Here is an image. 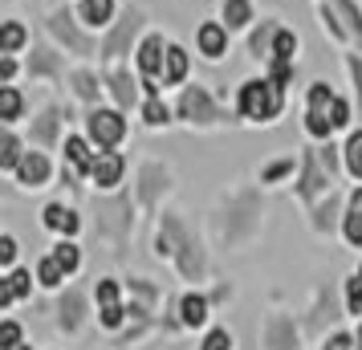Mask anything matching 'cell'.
Returning <instances> with one entry per match:
<instances>
[{"mask_svg": "<svg viewBox=\"0 0 362 350\" xmlns=\"http://www.w3.org/2000/svg\"><path fill=\"white\" fill-rule=\"evenodd\" d=\"M110 82H115V98H118V106H131V102H134V86L127 82L122 74H115Z\"/></svg>", "mask_w": 362, "mask_h": 350, "instance_id": "cell-39", "label": "cell"}, {"mask_svg": "<svg viewBox=\"0 0 362 350\" xmlns=\"http://www.w3.org/2000/svg\"><path fill=\"white\" fill-rule=\"evenodd\" d=\"M163 233L171 236V257H175V265L187 281H199L204 273H208V261H204V252H199L196 236L187 233V224L175 216H163Z\"/></svg>", "mask_w": 362, "mask_h": 350, "instance_id": "cell-2", "label": "cell"}, {"mask_svg": "<svg viewBox=\"0 0 362 350\" xmlns=\"http://www.w3.org/2000/svg\"><path fill=\"white\" fill-rule=\"evenodd\" d=\"M329 122H334V131L350 127V102L346 98H334V106H329Z\"/></svg>", "mask_w": 362, "mask_h": 350, "instance_id": "cell-38", "label": "cell"}, {"mask_svg": "<svg viewBox=\"0 0 362 350\" xmlns=\"http://www.w3.org/2000/svg\"><path fill=\"white\" fill-rule=\"evenodd\" d=\"M224 21H228V29H245L252 21V4L248 0H224Z\"/></svg>", "mask_w": 362, "mask_h": 350, "instance_id": "cell-27", "label": "cell"}, {"mask_svg": "<svg viewBox=\"0 0 362 350\" xmlns=\"http://www.w3.org/2000/svg\"><path fill=\"white\" fill-rule=\"evenodd\" d=\"M49 155L45 151H25V159H21V167L13 171L17 175V184L21 187H45L49 184Z\"/></svg>", "mask_w": 362, "mask_h": 350, "instance_id": "cell-7", "label": "cell"}, {"mask_svg": "<svg viewBox=\"0 0 362 350\" xmlns=\"http://www.w3.org/2000/svg\"><path fill=\"white\" fill-rule=\"evenodd\" d=\"M62 281H69L66 269L53 261V252H45V257L37 261V285H41V289H62Z\"/></svg>", "mask_w": 362, "mask_h": 350, "instance_id": "cell-17", "label": "cell"}, {"mask_svg": "<svg viewBox=\"0 0 362 350\" xmlns=\"http://www.w3.org/2000/svg\"><path fill=\"white\" fill-rule=\"evenodd\" d=\"M127 317H131V305H122V301L118 305H98V326L106 334H118L127 326Z\"/></svg>", "mask_w": 362, "mask_h": 350, "instance_id": "cell-21", "label": "cell"}, {"mask_svg": "<svg viewBox=\"0 0 362 350\" xmlns=\"http://www.w3.org/2000/svg\"><path fill=\"white\" fill-rule=\"evenodd\" d=\"M21 159H25V151H21V139H17L13 131H4V139H0V167L13 175V171L21 167Z\"/></svg>", "mask_w": 362, "mask_h": 350, "instance_id": "cell-22", "label": "cell"}, {"mask_svg": "<svg viewBox=\"0 0 362 350\" xmlns=\"http://www.w3.org/2000/svg\"><path fill=\"white\" fill-rule=\"evenodd\" d=\"M269 53H273L277 62H293V53H297V37L289 33V29H273V45H269Z\"/></svg>", "mask_w": 362, "mask_h": 350, "instance_id": "cell-24", "label": "cell"}, {"mask_svg": "<svg viewBox=\"0 0 362 350\" xmlns=\"http://www.w3.org/2000/svg\"><path fill=\"white\" fill-rule=\"evenodd\" d=\"M94 301H98V305H118V301H122V285H118L115 277H98V281H94Z\"/></svg>", "mask_w": 362, "mask_h": 350, "instance_id": "cell-29", "label": "cell"}, {"mask_svg": "<svg viewBox=\"0 0 362 350\" xmlns=\"http://www.w3.org/2000/svg\"><path fill=\"white\" fill-rule=\"evenodd\" d=\"M17 118H21V94H17V86H4L0 90V122L13 127Z\"/></svg>", "mask_w": 362, "mask_h": 350, "instance_id": "cell-23", "label": "cell"}, {"mask_svg": "<svg viewBox=\"0 0 362 350\" xmlns=\"http://www.w3.org/2000/svg\"><path fill=\"white\" fill-rule=\"evenodd\" d=\"M49 252H53V261L66 269V277H74V273L82 269V249L74 245V236H62V240H57V245H53Z\"/></svg>", "mask_w": 362, "mask_h": 350, "instance_id": "cell-16", "label": "cell"}, {"mask_svg": "<svg viewBox=\"0 0 362 350\" xmlns=\"http://www.w3.org/2000/svg\"><path fill=\"white\" fill-rule=\"evenodd\" d=\"M122 171H127V159H122L118 151H98V159L90 167V180H94V187L110 192V187L122 184Z\"/></svg>", "mask_w": 362, "mask_h": 350, "instance_id": "cell-6", "label": "cell"}, {"mask_svg": "<svg viewBox=\"0 0 362 350\" xmlns=\"http://www.w3.org/2000/svg\"><path fill=\"white\" fill-rule=\"evenodd\" d=\"M33 134H37V143H53V134H57V115H53V110H45Z\"/></svg>", "mask_w": 362, "mask_h": 350, "instance_id": "cell-36", "label": "cell"}, {"mask_svg": "<svg viewBox=\"0 0 362 350\" xmlns=\"http://www.w3.org/2000/svg\"><path fill=\"white\" fill-rule=\"evenodd\" d=\"M208 317H212V298H204V293H183L180 305H175V322H180L183 330H204L208 326Z\"/></svg>", "mask_w": 362, "mask_h": 350, "instance_id": "cell-5", "label": "cell"}, {"mask_svg": "<svg viewBox=\"0 0 362 350\" xmlns=\"http://www.w3.org/2000/svg\"><path fill=\"white\" fill-rule=\"evenodd\" d=\"M240 115L248 122H273L281 115V106H285V86H277L273 78H252V82L240 86Z\"/></svg>", "mask_w": 362, "mask_h": 350, "instance_id": "cell-1", "label": "cell"}, {"mask_svg": "<svg viewBox=\"0 0 362 350\" xmlns=\"http://www.w3.org/2000/svg\"><path fill=\"white\" fill-rule=\"evenodd\" d=\"M21 45H25V29H21L17 21H13V25H4V37H0V49H4V53H17Z\"/></svg>", "mask_w": 362, "mask_h": 350, "instance_id": "cell-35", "label": "cell"}, {"mask_svg": "<svg viewBox=\"0 0 362 350\" xmlns=\"http://www.w3.org/2000/svg\"><path fill=\"white\" fill-rule=\"evenodd\" d=\"M25 298H33V273L29 269H8V277L0 285V310H13Z\"/></svg>", "mask_w": 362, "mask_h": 350, "instance_id": "cell-10", "label": "cell"}, {"mask_svg": "<svg viewBox=\"0 0 362 350\" xmlns=\"http://www.w3.org/2000/svg\"><path fill=\"white\" fill-rule=\"evenodd\" d=\"M86 134L98 151H115L127 139V118H122V110H90L86 115Z\"/></svg>", "mask_w": 362, "mask_h": 350, "instance_id": "cell-3", "label": "cell"}, {"mask_svg": "<svg viewBox=\"0 0 362 350\" xmlns=\"http://www.w3.org/2000/svg\"><path fill=\"white\" fill-rule=\"evenodd\" d=\"M57 326L66 334H78L86 326V293L82 289H66V298L57 301Z\"/></svg>", "mask_w": 362, "mask_h": 350, "instance_id": "cell-9", "label": "cell"}, {"mask_svg": "<svg viewBox=\"0 0 362 350\" xmlns=\"http://www.w3.org/2000/svg\"><path fill=\"white\" fill-rule=\"evenodd\" d=\"M350 208H354V212H362V184L350 192Z\"/></svg>", "mask_w": 362, "mask_h": 350, "instance_id": "cell-43", "label": "cell"}, {"mask_svg": "<svg viewBox=\"0 0 362 350\" xmlns=\"http://www.w3.org/2000/svg\"><path fill=\"white\" fill-rule=\"evenodd\" d=\"M187 78V53L180 45H171L167 49V66H163V86H180Z\"/></svg>", "mask_w": 362, "mask_h": 350, "instance_id": "cell-20", "label": "cell"}, {"mask_svg": "<svg viewBox=\"0 0 362 350\" xmlns=\"http://www.w3.org/2000/svg\"><path fill=\"white\" fill-rule=\"evenodd\" d=\"M196 45H199V53H204L208 62H220V57L228 53V25H216V21L199 25Z\"/></svg>", "mask_w": 362, "mask_h": 350, "instance_id": "cell-13", "label": "cell"}, {"mask_svg": "<svg viewBox=\"0 0 362 350\" xmlns=\"http://www.w3.org/2000/svg\"><path fill=\"white\" fill-rule=\"evenodd\" d=\"M41 224L57 236H78L82 233V216L66 208V204H45V212H41Z\"/></svg>", "mask_w": 362, "mask_h": 350, "instance_id": "cell-11", "label": "cell"}, {"mask_svg": "<svg viewBox=\"0 0 362 350\" xmlns=\"http://www.w3.org/2000/svg\"><path fill=\"white\" fill-rule=\"evenodd\" d=\"M94 143H90V134H69L66 139V163L78 171V175H90V167H94V159H98V151H90Z\"/></svg>", "mask_w": 362, "mask_h": 350, "instance_id": "cell-15", "label": "cell"}, {"mask_svg": "<svg viewBox=\"0 0 362 350\" xmlns=\"http://www.w3.org/2000/svg\"><path fill=\"white\" fill-rule=\"evenodd\" d=\"M342 167L362 184V127L350 134V139H346V147H342Z\"/></svg>", "mask_w": 362, "mask_h": 350, "instance_id": "cell-19", "label": "cell"}, {"mask_svg": "<svg viewBox=\"0 0 362 350\" xmlns=\"http://www.w3.org/2000/svg\"><path fill=\"white\" fill-rule=\"evenodd\" d=\"M115 17V0H82V21L90 29H102Z\"/></svg>", "mask_w": 362, "mask_h": 350, "instance_id": "cell-18", "label": "cell"}, {"mask_svg": "<svg viewBox=\"0 0 362 350\" xmlns=\"http://www.w3.org/2000/svg\"><path fill=\"white\" fill-rule=\"evenodd\" d=\"M232 346H236V338H232L228 326H212L204 334V342H199V350H232Z\"/></svg>", "mask_w": 362, "mask_h": 350, "instance_id": "cell-31", "label": "cell"}, {"mask_svg": "<svg viewBox=\"0 0 362 350\" xmlns=\"http://www.w3.org/2000/svg\"><path fill=\"white\" fill-rule=\"evenodd\" d=\"M350 74H354V86H358V106H362V62L350 57Z\"/></svg>", "mask_w": 362, "mask_h": 350, "instance_id": "cell-42", "label": "cell"}, {"mask_svg": "<svg viewBox=\"0 0 362 350\" xmlns=\"http://www.w3.org/2000/svg\"><path fill=\"white\" fill-rule=\"evenodd\" d=\"M180 118H187V122H212V118H220V110L212 106V98L204 94V90H187L180 102Z\"/></svg>", "mask_w": 362, "mask_h": 350, "instance_id": "cell-14", "label": "cell"}, {"mask_svg": "<svg viewBox=\"0 0 362 350\" xmlns=\"http://www.w3.org/2000/svg\"><path fill=\"white\" fill-rule=\"evenodd\" d=\"M21 342H25L21 322L17 317H4V322H0V350H13V346H21Z\"/></svg>", "mask_w": 362, "mask_h": 350, "instance_id": "cell-33", "label": "cell"}, {"mask_svg": "<svg viewBox=\"0 0 362 350\" xmlns=\"http://www.w3.org/2000/svg\"><path fill=\"white\" fill-rule=\"evenodd\" d=\"M329 131H334V122H329L326 110H305V134L310 139H317V143H326Z\"/></svg>", "mask_w": 362, "mask_h": 350, "instance_id": "cell-26", "label": "cell"}, {"mask_svg": "<svg viewBox=\"0 0 362 350\" xmlns=\"http://www.w3.org/2000/svg\"><path fill=\"white\" fill-rule=\"evenodd\" d=\"M354 350H362V317H358V334H354Z\"/></svg>", "mask_w": 362, "mask_h": 350, "instance_id": "cell-44", "label": "cell"}, {"mask_svg": "<svg viewBox=\"0 0 362 350\" xmlns=\"http://www.w3.org/2000/svg\"><path fill=\"white\" fill-rule=\"evenodd\" d=\"M293 167H297V159L293 155H285V159H277V163H269L261 171V184H281L285 175H293Z\"/></svg>", "mask_w": 362, "mask_h": 350, "instance_id": "cell-32", "label": "cell"}, {"mask_svg": "<svg viewBox=\"0 0 362 350\" xmlns=\"http://www.w3.org/2000/svg\"><path fill=\"white\" fill-rule=\"evenodd\" d=\"M261 350H301V330L289 314H269L261 322Z\"/></svg>", "mask_w": 362, "mask_h": 350, "instance_id": "cell-4", "label": "cell"}, {"mask_svg": "<svg viewBox=\"0 0 362 350\" xmlns=\"http://www.w3.org/2000/svg\"><path fill=\"white\" fill-rule=\"evenodd\" d=\"M317 350H354V334H346V330H338V334H329L326 342Z\"/></svg>", "mask_w": 362, "mask_h": 350, "instance_id": "cell-40", "label": "cell"}, {"mask_svg": "<svg viewBox=\"0 0 362 350\" xmlns=\"http://www.w3.org/2000/svg\"><path fill=\"white\" fill-rule=\"evenodd\" d=\"M342 298H346V314L362 317V277H358V273H350V277H346Z\"/></svg>", "mask_w": 362, "mask_h": 350, "instance_id": "cell-25", "label": "cell"}, {"mask_svg": "<svg viewBox=\"0 0 362 350\" xmlns=\"http://www.w3.org/2000/svg\"><path fill=\"white\" fill-rule=\"evenodd\" d=\"M17 265V236H0V269H13Z\"/></svg>", "mask_w": 362, "mask_h": 350, "instance_id": "cell-37", "label": "cell"}, {"mask_svg": "<svg viewBox=\"0 0 362 350\" xmlns=\"http://www.w3.org/2000/svg\"><path fill=\"white\" fill-rule=\"evenodd\" d=\"M342 236L350 249H362V212H354V208H346L342 216Z\"/></svg>", "mask_w": 362, "mask_h": 350, "instance_id": "cell-30", "label": "cell"}, {"mask_svg": "<svg viewBox=\"0 0 362 350\" xmlns=\"http://www.w3.org/2000/svg\"><path fill=\"white\" fill-rule=\"evenodd\" d=\"M167 49H171V45H163V37L151 33L147 41L139 45V74H143V78H159L163 66H167Z\"/></svg>", "mask_w": 362, "mask_h": 350, "instance_id": "cell-12", "label": "cell"}, {"mask_svg": "<svg viewBox=\"0 0 362 350\" xmlns=\"http://www.w3.org/2000/svg\"><path fill=\"white\" fill-rule=\"evenodd\" d=\"M329 106H334V90L326 82H313L310 86V110H326L329 115Z\"/></svg>", "mask_w": 362, "mask_h": 350, "instance_id": "cell-34", "label": "cell"}, {"mask_svg": "<svg viewBox=\"0 0 362 350\" xmlns=\"http://www.w3.org/2000/svg\"><path fill=\"white\" fill-rule=\"evenodd\" d=\"M322 192H329V171L322 163V155H310L305 159V175H301V184H297V196L305 204H313Z\"/></svg>", "mask_w": 362, "mask_h": 350, "instance_id": "cell-8", "label": "cell"}, {"mask_svg": "<svg viewBox=\"0 0 362 350\" xmlns=\"http://www.w3.org/2000/svg\"><path fill=\"white\" fill-rule=\"evenodd\" d=\"M317 155H322V163H326V171H338V147H329V143H326V147L317 151Z\"/></svg>", "mask_w": 362, "mask_h": 350, "instance_id": "cell-41", "label": "cell"}, {"mask_svg": "<svg viewBox=\"0 0 362 350\" xmlns=\"http://www.w3.org/2000/svg\"><path fill=\"white\" fill-rule=\"evenodd\" d=\"M143 122H147V127H167V122H171V110L163 106L159 94H151V98L143 102Z\"/></svg>", "mask_w": 362, "mask_h": 350, "instance_id": "cell-28", "label": "cell"}, {"mask_svg": "<svg viewBox=\"0 0 362 350\" xmlns=\"http://www.w3.org/2000/svg\"><path fill=\"white\" fill-rule=\"evenodd\" d=\"M354 273H358V277H362V265H358V269H354Z\"/></svg>", "mask_w": 362, "mask_h": 350, "instance_id": "cell-46", "label": "cell"}, {"mask_svg": "<svg viewBox=\"0 0 362 350\" xmlns=\"http://www.w3.org/2000/svg\"><path fill=\"white\" fill-rule=\"evenodd\" d=\"M13 350H33V342H21V346H13Z\"/></svg>", "mask_w": 362, "mask_h": 350, "instance_id": "cell-45", "label": "cell"}]
</instances>
